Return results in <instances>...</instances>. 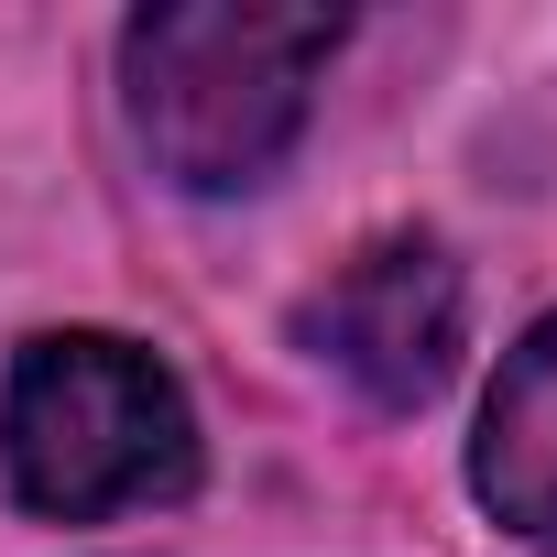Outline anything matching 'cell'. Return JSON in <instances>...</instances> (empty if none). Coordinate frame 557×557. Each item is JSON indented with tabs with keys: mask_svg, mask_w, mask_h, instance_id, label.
Instances as JSON below:
<instances>
[{
	"mask_svg": "<svg viewBox=\"0 0 557 557\" xmlns=\"http://www.w3.org/2000/svg\"><path fill=\"white\" fill-rule=\"evenodd\" d=\"M0 459L12 492L55 524H99V513H143L175 503L197 481V416L175 394V372L143 339L110 329H55L12 361L0 394Z\"/></svg>",
	"mask_w": 557,
	"mask_h": 557,
	"instance_id": "cell-2",
	"label": "cell"
},
{
	"mask_svg": "<svg viewBox=\"0 0 557 557\" xmlns=\"http://www.w3.org/2000/svg\"><path fill=\"white\" fill-rule=\"evenodd\" d=\"M339 55V12H273V0H164L121 34L132 132L164 186L240 197L296 153L318 66Z\"/></svg>",
	"mask_w": 557,
	"mask_h": 557,
	"instance_id": "cell-1",
	"label": "cell"
},
{
	"mask_svg": "<svg viewBox=\"0 0 557 557\" xmlns=\"http://www.w3.org/2000/svg\"><path fill=\"white\" fill-rule=\"evenodd\" d=\"M307 350L329 372H350L372 405H426L459 372V273L437 240H372L361 262H339L307 296Z\"/></svg>",
	"mask_w": 557,
	"mask_h": 557,
	"instance_id": "cell-3",
	"label": "cell"
},
{
	"mask_svg": "<svg viewBox=\"0 0 557 557\" xmlns=\"http://www.w3.org/2000/svg\"><path fill=\"white\" fill-rule=\"evenodd\" d=\"M470 481H481V503H492L513 535L557 546V318L524 329V350L503 361V383H492V405H481Z\"/></svg>",
	"mask_w": 557,
	"mask_h": 557,
	"instance_id": "cell-4",
	"label": "cell"
}]
</instances>
